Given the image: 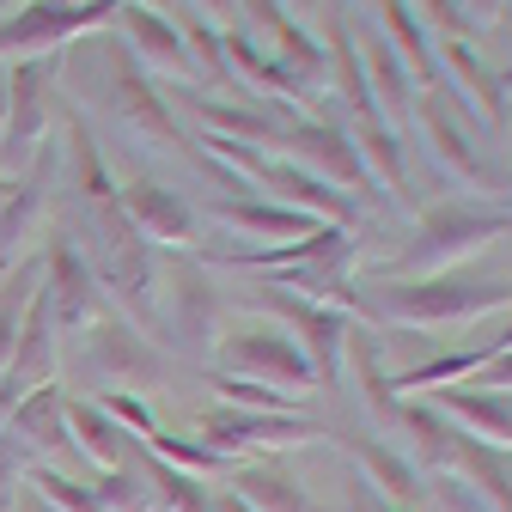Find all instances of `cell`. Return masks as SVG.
Here are the masks:
<instances>
[{"instance_id": "1", "label": "cell", "mask_w": 512, "mask_h": 512, "mask_svg": "<svg viewBox=\"0 0 512 512\" xmlns=\"http://www.w3.org/2000/svg\"><path fill=\"white\" fill-rule=\"evenodd\" d=\"M506 232H512V208L506 202H488V196L433 202L409 226V238L397 244V256L372 281H433V275H452V269H464L476 250H488Z\"/></svg>"}, {"instance_id": "2", "label": "cell", "mask_w": 512, "mask_h": 512, "mask_svg": "<svg viewBox=\"0 0 512 512\" xmlns=\"http://www.w3.org/2000/svg\"><path fill=\"white\" fill-rule=\"evenodd\" d=\"M512 305V287L494 281V275H433V281H372V299H366V317L391 330H458V324H476L488 311H506Z\"/></svg>"}, {"instance_id": "3", "label": "cell", "mask_w": 512, "mask_h": 512, "mask_svg": "<svg viewBox=\"0 0 512 512\" xmlns=\"http://www.w3.org/2000/svg\"><path fill=\"white\" fill-rule=\"evenodd\" d=\"M244 305H250V311H263L275 330H287V336L299 342V354L311 360L317 384H342V366H348V336H354V317H348V311L317 305V299H299V293L269 287V281L244 287Z\"/></svg>"}, {"instance_id": "4", "label": "cell", "mask_w": 512, "mask_h": 512, "mask_svg": "<svg viewBox=\"0 0 512 512\" xmlns=\"http://www.w3.org/2000/svg\"><path fill=\"white\" fill-rule=\"evenodd\" d=\"M55 86H61V55H25L7 61V128H0V177H19L37 147L49 141L55 116Z\"/></svg>"}, {"instance_id": "5", "label": "cell", "mask_w": 512, "mask_h": 512, "mask_svg": "<svg viewBox=\"0 0 512 512\" xmlns=\"http://www.w3.org/2000/svg\"><path fill=\"white\" fill-rule=\"evenodd\" d=\"M214 372L226 378H250V384H263V391H281L293 403H305L317 391V372L311 360L299 354V342L275 324H250V330H232L214 342Z\"/></svg>"}, {"instance_id": "6", "label": "cell", "mask_w": 512, "mask_h": 512, "mask_svg": "<svg viewBox=\"0 0 512 512\" xmlns=\"http://www.w3.org/2000/svg\"><path fill=\"white\" fill-rule=\"evenodd\" d=\"M122 0H31L13 19H0V61H25V55H61L80 37H98L116 25Z\"/></svg>"}, {"instance_id": "7", "label": "cell", "mask_w": 512, "mask_h": 512, "mask_svg": "<svg viewBox=\"0 0 512 512\" xmlns=\"http://www.w3.org/2000/svg\"><path fill=\"white\" fill-rule=\"evenodd\" d=\"M317 427L311 415H269V409H208V415H196V439L202 445H214L220 458H232V464H250V458H275V452H293V445H311Z\"/></svg>"}, {"instance_id": "8", "label": "cell", "mask_w": 512, "mask_h": 512, "mask_svg": "<svg viewBox=\"0 0 512 512\" xmlns=\"http://www.w3.org/2000/svg\"><path fill=\"white\" fill-rule=\"evenodd\" d=\"M80 336H86V348H80V372L98 378V384H122V391L147 397L153 384L171 372V360L153 348V336H141L122 311H104L98 324H86Z\"/></svg>"}, {"instance_id": "9", "label": "cell", "mask_w": 512, "mask_h": 512, "mask_svg": "<svg viewBox=\"0 0 512 512\" xmlns=\"http://www.w3.org/2000/svg\"><path fill=\"white\" fill-rule=\"evenodd\" d=\"M275 159L305 165L311 177L336 183L342 196H354V202L372 189V177H366V165H360V153H354L348 122H336L330 110H324V116H293V122H281V135H275Z\"/></svg>"}, {"instance_id": "10", "label": "cell", "mask_w": 512, "mask_h": 512, "mask_svg": "<svg viewBox=\"0 0 512 512\" xmlns=\"http://www.w3.org/2000/svg\"><path fill=\"white\" fill-rule=\"evenodd\" d=\"M98 55H104V80H110V104L122 116L128 135H141L153 147H183V122L171 110V98L141 74V61L122 49V37H98Z\"/></svg>"}, {"instance_id": "11", "label": "cell", "mask_w": 512, "mask_h": 512, "mask_svg": "<svg viewBox=\"0 0 512 512\" xmlns=\"http://www.w3.org/2000/svg\"><path fill=\"white\" fill-rule=\"evenodd\" d=\"M433 61H439V98L452 104V110H464V122H470V116H482L488 128H506V122H512L506 74L488 68V61H482L464 37H433Z\"/></svg>"}, {"instance_id": "12", "label": "cell", "mask_w": 512, "mask_h": 512, "mask_svg": "<svg viewBox=\"0 0 512 512\" xmlns=\"http://www.w3.org/2000/svg\"><path fill=\"white\" fill-rule=\"evenodd\" d=\"M116 208H122V220L135 226L153 250H171V256H196L202 250V214L189 208L177 189H165L153 177L116 183Z\"/></svg>"}, {"instance_id": "13", "label": "cell", "mask_w": 512, "mask_h": 512, "mask_svg": "<svg viewBox=\"0 0 512 512\" xmlns=\"http://www.w3.org/2000/svg\"><path fill=\"white\" fill-rule=\"evenodd\" d=\"M55 165H61V147L43 141L37 159L13 183H0V275H13L31 256V232H37V220L55 196Z\"/></svg>"}, {"instance_id": "14", "label": "cell", "mask_w": 512, "mask_h": 512, "mask_svg": "<svg viewBox=\"0 0 512 512\" xmlns=\"http://www.w3.org/2000/svg\"><path fill=\"white\" fill-rule=\"evenodd\" d=\"M43 293H49V305H55V330H61V336L98 324V317L110 311V299H104V287H98V275H92V263H86V250H80L68 232H55L49 250H43Z\"/></svg>"}, {"instance_id": "15", "label": "cell", "mask_w": 512, "mask_h": 512, "mask_svg": "<svg viewBox=\"0 0 512 512\" xmlns=\"http://www.w3.org/2000/svg\"><path fill=\"white\" fill-rule=\"evenodd\" d=\"M415 128H421V135H427V147H433V159L445 165V171H452L458 183H470L476 189V196H500V189H506V171H494L482 153H476V141H470V128H464V116L452 110V104H445L439 92H421V104H415Z\"/></svg>"}, {"instance_id": "16", "label": "cell", "mask_w": 512, "mask_h": 512, "mask_svg": "<svg viewBox=\"0 0 512 512\" xmlns=\"http://www.w3.org/2000/svg\"><path fill=\"white\" fill-rule=\"evenodd\" d=\"M250 189H269V202H287V208H299V214H311V220H324V226H360V202L354 196H342L336 183H324V177H311L305 165H293V159H275V153H263L256 159V171H250Z\"/></svg>"}, {"instance_id": "17", "label": "cell", "mask_w": 512, "mask_h": 512, "mask_svg": "<svg viewBox=\"0 0 512 512\" xmlns=\"http://www.w3.org/2000/svg\"><path fill=\"white\" fill-rule=\"evenodd\" d=\"M61 403H68V391L61 384H37L31 397H19L7 409V439L25 452V464H61V458H74V439H68V415H61ZM80 464V458H74Z\"/></svg>"}, {"instance_id": "18", "label": "cell", "mask_w": 512, "mask_h": 512, "mask_svg": "<svg viewBox=\"0 0 512 512\" xmlns=\"http://www.w3.org/2000/svg\"><path fill=\"white\" fill-rule=\"evenodd\" d=\"M116 37H122V49L135 55L141 68H159V74H171V80H202L196 61H189V43H183L177 19H165V13H153V7H135V0H122V7H116Z\"/></svg>"}, {"instance_id": "19", "label": "cell", "mask_w": 512, "mask_h": 512, "mask_svg": "<svg viewBox=\"0 0 512 512\" xmlns=\"http://www.w3.org/2000/svg\"><path fill=\"white\" fill-rule=\"evenodd\" d=\"M421 403H433L464 439L488 445V452H512V397L506 391H482V384H439Z\"/></svg>"}, {"instance_id": "20", "label": "cell", "mask_w": 512, "mask_h": 512, "mask_svg": "<svg viewBox=\"0 0 512 512\" xmlns=\"http://www.w3.org/2000/svg\"><path fill=\"white\" fill-rule=\"evenodd\" d=\"M159 287L171 293V324H165L171 336H165V342H177L183 354H208V348H214V311H220V293L208 287L202 263H196V256H183L171 275H159Z\"/></svg>"}, {"instance_id": "21", "label": "cell", "mask_w": 512, "mask_h": 512, "mask_svg": "<svg viewBox=\"0 0 512 512\" xmlns=\"http://www.w3.org/2000/svg\"><path fill=\"white\" fill-rule=\"evenodd\" d=\"M177 104L202 122V135H226V141H244V147H275L281 122H293V110L281 104H263V98H208V92H177Z\"/></svg>"}, {"instance_id": "22", "label": "cell", "mask_w": 512, "mask_h": 512, "mask_svg": "<svg viewBox=\"0 0 512 512\" xmlns=\"http://www.w3.org/2000/svg\"><path fill=\"white\" fill-rule=\"evenodd\" d=\"M336 445H342V458L384 494V500H397V506H415L421 500V470L397 452L391 439H378V433H354V427H324Z\"/></svg>"}, {"instance_id": "23", "label": "cell", "mask_w": 512, "mask_h": 512, "mask_svg": "<svg viewBox=\"0 0 512 512\" xmlns=\"http://www.w3.org/2000/svg\"><path fill=\"white\" fill-rule=\"evenodd\" d=\"M214 220L238 238H256V244H293V238H311L324 220H311L287 202H263V196H220L214 202Z\"/></svg>"}, {"instance_id": "24", "label": "cell", "mask_w": 512, "mask_h": 512, "mask_svg": "<svg viewBox=\"0 0 512 512\" xmlns=\"http://www.w3.org/2000/svg\"><path fill=\"white\" fill-rule=\"evenodd\" d=\"M360 43V68H366V86H372V104L384 122H415V74L403 68V55L391 49L384 31H366L354 37Z\"/></svg>"}, {"instance_id": "25", "label": "cell", "mask_w": 512, "mask_h": 512, "mask_svg": "<svg viewBox=\"0 0 512 512\" xmlns=\"http://www.w3.org/2000/svg\"><path fill=\"white\" fill-rule=\"evenodd\" d=\"M61 415H68V439H74V458L92 464V470H122L128 458H135V439H128L104 409L98 397H68L61 403Z\"/></svg>"}, {"instance_id": "26", "label": "cell", "mask_w": 512, "mask_h": 512, "mask_svg": "<svg viewBox=\"0 0 512 512\" xmlns=\"http://www.w3.org/2000/svg\"><path fill=\"white\" fill-rule=\"evenodd\" d=\"M348 135H354V153H360L366 177L391 202H409V159H403V135H397V128L384 116H348Z\"/></svg>"}, {"instance_id": "27", "label": "cell", "mask_w": 512, "mask_h": 512, "mask_svg": "<svg viewBox=\"0 0 512 512\" xmlns=\"http://www.w3.org/2000/svg\"><path fill=\"white\" fill-rule=\"evenodd\" d=\"M61 159H68V171H74V196L86 202V208H98V202H116V177H110V165H104V153H98V141H92V128H86V116L80 110H61Z\"/></svg>"}, {"instance_id": "28", "label": "cell", "mask_w": 512, "mask_h": 512, "mask_svg": "<svg viewBox=\"0 0 512 512\" xmlns=\"http://www.w3.org/2000/svg\"><path fill=\"white\" fill-rule=\"evenodd\" d=\"M232 488L226 494H238L250 512H311V494L299 488V476L293 470H281L275 458H250V464H232V476H226Z\"/></svg>"}, {"instance_id": "29", "label": "cell", "mask_w": 512, "mask_h": 512, "mask_svg": "<svg viewBox=\"0 0 512 512\" xmlns=\"http://www.w3.org/2000/svg\"><path fill=\"white\" fill-rule=\"evenodd\" d=\"M330 86H336V98H342L348 116H378L366 68H360V43H354V31H348L342 13H330Z\"/></svg>"}, {"instance_id": "30", "label": "cell", "mask_w": 512, "mask_h": 512, "mask_svg": "<svg viewBox=\"0 0 512 512\" xmlns=\"http://www.w3.org/2000/svg\"><path fill=\"white\" fill-rule=\"evenodd\" d=\"M141 452L147 458H159L165 470H177V476H196V482H208V476H232V458H220L214 445H202L196 433H153V439H141Z\"/></svg>"}, {"instance_id": "31", "label": "cell", "mask_w": 512, "mask_h": 512, "mask_svg": "<svg viewBox=\"0 0 512 512\" xmlns=\"http://www.w3.org/2000/svg\"><path fill=\"white\" fill-rule=\"evenodd\" d=\"M452 476H464V482L482 494V506H488V512H512V464H506V452H488V445L464 439V445H458Z\"/></svg>"}, {"instance_id": "32", "label": "cell", "mask_w": 512, "mask_h": 512, "mask_svg": "<svg viewBox=\"0 0 512 512\" xmlns=\"http://www.w3.org/2000/svg\"><path fill=\"white\" fill-rule=\"evenodd\" d=\"M37 287H43V256H25L13 275H0V372H7V360L19 348V330H25V311H31Z\"/></svg>"}, {"instance_id": "33", "label": "cell", "mask_w": 512, "mask_h": 512, "mask_svg": "<svg viewBox=\"0 0 512 512\" xmlns=\"http://www.w3.org/2000/svg\"><path fill=\"white\" fill-rule=\"evenodd\" d=\"M86 488L98 494L104 512H159V494H153V482L141 470V445H135V458H128L122 470H98Z\"/></svg>"}, {"instance_id": "34", "label": "cell", "mask_w": 512, "mask_h": 512, "mask_svg": "<svg viewBox=\"0 0 512 512\" xmlns=\"http://www.w3.org/2000/svg\"><path fill=\"white\" fill-rule=\"evenodd\" d=\"M98 409H104V415H110V421H116L128 439H135V445L159 433V415H153V403H147V397H135V391H104V397H98Z\"/></svg>"}, {"instance_id": "35", "label": "cell", "mask_w": 512, "mask_h": 512, "mask_svg": "<svg viewBox=\"0 0 512 512\" xmlns=\"http://www.w3.org/2000/svg\"><path fill=\"white\" fill-rule=\"evenodd\" d=\"M214 397H220L226 409H269V415H293V409H299L293 397L263 391V384H250V378H226V372H214Z\"/></svg>"}, {"instance_id": "36", "label": "cell", "mask_w": 512, "mask_h": 512, "mask_svg": "<svg viewBox=\"0 0 512 512\" xmlns=\"http://www.w3.org/2000/svg\"><path fill=\"white\" fill-rule=\"evenodd\" d=\"M19 482H25V452L7 439V427H0V512H13L19 500Z\"/></svg>"}, {"instance_id": "37", "label": "cell", "mask_w": 512, "mask_h": 512, "mask_svg": "<svg viewBox=\"0 0 512 512\" xmlns=\"http://www.w3.org/2000/svg\"><path fill=\"white\" fill-rule=\"evenodd\" d=\"M189 13L220 25V31H238V0H189Z\"/></svg>"}, {"instance_id": "38", "label": "cell", "mask_w": 512, "mask_h": 512, "mask_svg": "<svg viewBox=\"0 0 512 512\" xmlns=\"http://www.w3.org/2000/svg\"><path fill=\"white\" fill-rule=\"evenodd\" d=\"M476 384H482V391H506V397H512V354H494V360L476 372Z\"/></svg>"}, {"instance_id": "39", "label": "cell", "mask_w": 512, "mask_h": 512, "mask_svg": "<svg viewBox=\"0 0 512 512\" xmlns=\"http://www.w3.org/2000/svg\"><path fill=\"white\" fill-rule=\"evenodd\" d=\"M458 13H464L470 25H494V19L506 13V0H458Z\"/></svg>"}, {"instance_id": "40", "label": "cell", "mask_w": 512, "mask_h": 512, "mask_svg": "<svg viewBox=\"0 0 512 512\" xmlns=\"http://www.w3.org/2000/svg\"><path fill=\"white\" fill-rule=\"evenodd\" d=\"M488 348H494V354H512V317H506V324L488 336Z\"/></svg>"}, {"instance_id": "41", "label": "cell", "mask_w": 512, "mask_h": 512, "mask_svg": "<svg viewBox=\"0 0 512 512\" xmlns=\"http://www.w3.org/2000/svg\"><path fill=\"white\" fill-rule=\"evenodd\" d=\"M135 7H153V13H165V19H177V7H183V0H135Z\"/></svg>"}, {"instance_id": "42", "label": "cell", "mask_w": 512, "mask_h": 512, "mask_svg": "<svg viewBox=\"0 0 512 512\" xmlns=\"http://www.w3.org/2000/svg\"><path fill=\"white\" fill-rule=\"evenodd\" d=\"M214 512H250V506H244L238 494H214Z\"/></svg>"}, {"instance_id": "43", "label": "cell", "mask_w": 512, "mask_h": 512, "mask_svg": "<svg viewBox=\"0 0 512 512\" xmlns=\"http://www.w3.org/2000/svg\"><path fill=\"white\" fill-rule=\"evenodd\" d=\"M13 512H49V506H43L37 494H19V500H13Z\"/></svg>"}, {"instance_id": "44", "label": "cell", "mask_w": 512, "mask_h": 512, "mask_svg": "<svg viewBox=\"0 0 512 512\" xmlns=\"http://www.w3.org/2000/svg\"><path fill=\"white\" fill-rule=\"evenodd\" d=\"M0 128H7V61H0Z\"/></svg>"}, {"instance_id": "45", "label": "cell", "mask_w": 512, "mask_h": 512, "mask_svg": "<svg viewBox=\"0 0 512 512\" xmlns=\"http://www.w3.org/2000/svg\"><path fill=\"white\" fill-rule=\"evenodd\" d=\"M19 7H31V0H0V19H13Z\"/></svg>"}, {"instance_id": "46", "label": "cell", "mask_w": 512, "mask_h": 512, "mask_svg": "<svg viewBox=\"0 0 512 512\" xmlns=\"http://www.w3.org/2000/svg\"><path fill=\"white\" fill-rule=\"evenodd\" d=\"M281 7H287V13H293V7H317V0H281Z\"/></svg>"}, {"instance_id": "47", "label": "cell", "mask_w": 512, "mask_h": 512, "mask_svg": "<svg viewBox=\"0 0 512 512\" xmlns=\"http://www.w3.org/2000/svg\"><path fill=\"white\" fill-rule=\"evenodd\" d=\"M500 196H512V171H506V189H500Z\"/></svg>"}, {"instance_id": "48", "label": "cell", "mask_w": 512, "mask_h": 512, "mask_svg": "<svg viewBox=\"0 0 512 512\" xmlns=\"http://www.w3.org/2000/svg\"><path fill=\"white\" fill-rule=\"evenodd\" d=\"M506 92H512V74H506Z\"/></svg>"}]
</instances>
